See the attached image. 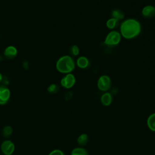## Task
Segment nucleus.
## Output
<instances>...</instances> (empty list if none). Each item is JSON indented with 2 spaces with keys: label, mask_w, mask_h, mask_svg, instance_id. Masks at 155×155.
<instances>
[{
  "label": "nucleus",
  "mask_w": 155,
  "mask_h": 155,
  "mask_svg": "<svg viewBox=\"0 0 155 155\" xmlns=\"http://www.w3.org/2000/svg\"><path fill=\"white\" fill-rule=\"evenodd\" d=\"M120 33L126 39H132L137 37L142 31L140 22L134 18L124 19L120 24Z\"/></svg>",
  "instance_id": "f257e3e1"
},
{
  "label": "nucleus",
  "mask_w": 155,
  "mask_h": 155,
  "mask_svg": "<svg viewBox=\"0 0 155 155\" xmlns=\"http://www.w3.org/2000/svg\"><path fill=\"white\" fill-rule=\"evenodd\" d=\"M76 63L73 58L69 55H64L59 58L56 64L57 70L64 74L71 73L75 68Z\"/></svg>",
  "instance_id": "f03ea898"
},
{
  "label": "nucleus",
  "mask_w": 155,
  "mask_h": 155,
  "mask_svg": "<svg viewBox=\"0 0 155 155\" xmlns=\"http://www.w3.org/2000/svg\"><path fill=\"white\" fill-rule=\"evenodd\" d=\"M122 36L119 31L116 30H111L106 36L104 43L110 47L116 46L118 45L121 41Z\"/></svg>",
  "instance_id": "7ed1b4c3"
},
{
  "label": "nucleus",
  "mask_w": 155,
  "mask_h": 155,
  "mask_svg": "<svg viewBox=\"0 0 155 155\" xmlns=\"http://www.w3.org/2000/svg\"><path fill=\"white\" fill-rule=\"evenodd\" d=\"M97 88L102 91H107L111 86V81L108 75L101 76L97 82Z\"/></svg>",
  "instance_id": "20e7f679"
},
{
  "label": "nucleus",
  "mask_w": 155,
  "mask_h": 155,
  "mask_svg": "<svg viewBox=\"0 0 155 155\" xmlns=\"http://www.w3.org/2000/svg\"><path fill=\"white\" fill-rule=\"evenodd\" d=\"M76 83V78L74 74L71 73L66 74V75L61 80V84L65 88H71Z\"/></svg>",
  "instance_id": "39448f33"
},
{
  "label": "nucleus",
  "mask_w": 155,
  "mask_h": 155,
  "mask_svg": "<svg viewBox=\"0 0 155 155\" xmlns=\"http://www.w3.org/2000/svg\"><path fill=\"white\" fill-rule=\"evenodd\" d=\"M15 145L10 140L4 141L1 146L2 152L5 155H12L15 151Z\"/></svg>",
  "instance_id": "423d86ee"
},
{
  "label": "nucleus",
  "mask_w": 155,
  "mask_h": 155,
  "mask_svg": "<svg viewBox=\"0 0 155 155\" xmlns=\"http://www.w3.org/2000/svg\"><path fill=\"white\" fill-rule=\"evenodd\" d=\"M10 96V91L4 86H0V105H4L7 102Z\"/></svg>",
  "instance_id": "0eeeda50"
},
{
  "label": "nucleus",
  "mask_w": 155,
  "mask_h": 155,
  "mask_svg": "<svg viewBox=\"0 0 155 155\" xmlns=\"http://www.w3.org/2000/svg\"><path fill=\"white\" fill-rule=\"evenodd\" d=\"M142 15L147 18H151L155 16V7L151 5L145 6L142 10Z\"/></svg>",
  "instance_id": "6e6552de"
},
{
  "label": "nucleus",
  "mask_w": 155,
  "mask_h": 155,
  "mask_svg": "<svg viewBox=\"0 0 155 155\" xmlns=\"http://www.w3.org/2000/svg\"><path fill=\"white\" fill-rule=\"evenodd\" d=\"M76 65L81 69H85L89 66L90 61L86 56H81L77 59Z\"/></svg>",
  "instance_id": "1a4fd4ad"
},
{
  "label": "nucleus",
  "mask_w": 155,
  "mask_h": 155,
  "mask_svg": "<svg viewBox=\"0 0 155 155\" xmlns=\"http://www.w3.org/2000/svg\"><path fill=\"white\" fill-rule=\"evenodd\" d=\"M18 51L16 47L14 46H8L4 50V55L8 58H13L17 54Z\"/></svg>",
  "instance_id": "9d476101"
},
{
  "label": "nucleus",
  "mask_w": 155,
  "mask_h": 155,
  "mask_svg": "<svg viewBox=\"0 0 155 155\" xmlns=\"http://www.w3.org/2000/svg\"><path fill=\"white\" fill-rule=\"evenodd\" d=\"M113 101V97L110 93L105 92L104 93L101 98V101L102 104L105 106L110 105Z\"/></svg>",
  "instance_id": "9b49d317"
},
{
  "label": "nucleus",
  "mask_w": 155,
  "mask_h": 155,
  "mask_svg": "<svg viewBox=\"0 0 155 155\" xmlns=\"http://www.w3.org/2000/svg\"><path fill=\"white\" fill-rule=\"evenodd\" d=\"M120 25L119 21L114 19L113 18H109L106 22V26L110 30H114L115 28H117Z\"/></svg>",
  "instance_id": "f8f14e48"
},
{
  "label": "nucleus",
  "mask_w": 155,
  "mask_h": 155,
  "mask_svg": "<svg viewBox=\"0 0 155 155\" xmlns=\"http://www.w3.org/2000/svg\"><path fill=\"white\" fill-rule=\"evenodd\" d=\"M111 18L116 19L118 21L122 20L124 18V13L119 9H114L111 12Z\"/></svg>",
  "instance_id": "ddd939ff"
},
{
  "label": "nucleus",
  "mask_w": 155,
  "mask_h": 155,
  "mask_svg": "<svg viewBox=\"0 0 155 155\" xmlns=\"http://www.w3.org/2000/svg\"><path fill=\"white\" fill-rule=\"evenodd\" d=\"M147 125L149 128L155 131V113L151 114L147 119Z\"/></svg>",
  "instance_id": "4468645a"
},
{
  "label": "nucleus",
  "mask_w": 155,
  "mask_h": 155,
  "mask_svg": "<svg viewBox=\"0 0 155 155\" xmlns=\"http://www.w3.org/2000/svg\"><path fill=\"white\" fill-rule=\"evenodd\" d=\"M71 155H88V153L85 148L77 147L72 150Z\"/></svg>",
  "instance_id": "2eb2a0df"
},
{
  "label": "nucleus",
  "mask_w": 155,
  "mask_h": 155,
  "mask_svg": "<svg viewBox=\"0 0 155 155\" xmlns=\"http://www.w3.org/2000/svg\"><path fill=\"white\" fill-rule=\"evenodd\" d=\"M88 141V137L86 134L80 135L78 138V143L81 146H84L87 143Z\"/></svg>",
  "instance_id": "dca6fc26"
},
{
  "label": "nucleus",
  "mask_w": 155,
  "mask_h": 155,
  "mask_svg": "<svg viewBox=\"0 0 155 155\" xmlns=\"http://www.w3.org/2000/svg\"><path fill=\"white\" fill-rule=\"evenodd\" d=\"M80 52L79 48L76 45H73L70 48V53L72 56H77L79 55Z\"/></svg>",
  "instance_id": "f3484780"
},
{
  "label": "nucleus",
  "mask_w": 155,
  "mask_h": 155,
  "mask_svg": "<svg viewBox=\"0 0 155 155\" xmlns=\"http://www.w3.org/2000/svg\"><path fill=\"white\" fill-rule=\"evenodd\" d=\"M12 131H13L12 128L10 126L7 125V126H5L4 128L3 131H2V133H3V135L5 137H9L12 134Z\"/></svg>",
  "instance_id": "a211bd4d"
},
{
  "label": "nucleus",
  "mask_w": 155,
  "mask_h": 155,
  "mask_svg": "<svg viewBox=\"0 0 155 155\" xmlns=\"http://www.w3.org/2000/svg\"><path fill=\"white\" fill-rule=\"evenodd\" d=\"M58 89H59V87H58V85L56 84H51L48 87V91L49 93H56L58 91Z\"/></svg>",
  "instance_id": "6ab92c4d"
},
{
  "label": "nucleus",
  "mask_w": 155,
  "mask_h": 155,
  "mask_svg": "<svg viewBox=\"0 0 155 155\" xmlns=\"http://www.w3.org/2000/svg\"><path fill=\"white\" fill-rule=\"evenodd\" d=\"M48 155H64V154L60 150H54L51 151Z\"/></svg>",
  "instance_id": "aec40b11"
},
{
  "label": "nucleus",
  "mask_w": 155,
  "mask_h": 155,
  "mask_svg": "<svg viewBox=\"0 0 155 155\" xmlns=\"http://www.w3.org/2000/svg\"><path fill=\"white\" fill-rule=\"evenodd\" d=\"M73 96V94L71 91H67L65 94V98L66 100H70Z\"/></svg>",
  "instance_id": "412c9836"
},
{
  "label": "nucleus",
  "mask_w": 155,
  "mask_h": 155,
  "mask_svg": "<svg viewBox=\"0 0 155 155\" xmlns=\"http://www.w3.org/2000/svg\"><path fill=\"white\" fill-rule=\"evenodd\" d=\"M2 79V74L0 73V81Z\"/></svg>",
  "instance_id": "4be33fe9"
}]
</instances>
